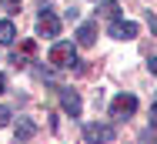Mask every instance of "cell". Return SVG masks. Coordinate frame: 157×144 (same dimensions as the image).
<instances>
[{
    "label": "cell",
    "instance_id": "obj_2",
    "mask_svg": "<svg viewBox=\"0 0 157 144\" xmlns=\"http://www.w3.org/2000/svg\"><path fill=\"white\" fill-rule=\"evenodd\" d=\"M37 34L40 37H57L60 34V17L47 7V3H40V17H37Z\"/></svg>",
    "mask_w": 157,
    "mask_h": 144
},
{
    "label": "cell",
    "instance_id": "obj_9",
    "mask_svg": "<svg viewBox=\"0 0 157 144\" xmlns=\"http://www.w3.org/2000/svg\"><path fill=\"white\" fill-rule=\"evenodd\" d=\"M17 40V27H13V20H0V44L7 47V44H13Z\"/></svg>",
    "mask_w": 157,
    "mask_h": 144
},
{
    "label": "cell",
    "instance_id": "obj_18",
    "mask_svg": "<svg viewBox=\"0 0 157 144\" xmlns=\"http://www.w3.org/2000/svg\"><path fill=\"white\" fill-rule=\"evenodd\" d=\"M94 3H97V0H94Z\"/></svg>",
    "mask_w": 157,
    "mask_h": 144
},
{
    "label": "cell",
    "instance_id": "obj_14",
    "mask_svg": "<svg viewBox=\"0 0 157 144\" xmlns=\"http://www.w3.org/2000/svg\"><path fill=\"white\" fill-rule=\"evenodd\" d=\"M151 124H154V127H157V104H154V107H151Z\"/></svg>",
    "mask_w": 157,
    "mask_h": 144
},
{
    "label": "cell",
    "instance_id": "obj_5",
    "mask_svg": "<svg viewBox=\"0 0 157 144\" xmlns=\"http://www.w3.org/2000/svg\"><path fill=\"white\" fill-rule=\"evenodd\" d=\"M137 111V97L134 94H117L110 101V117H130Z\"/></svg>",
    "mask_w": 157,
    "mask_h": 144
},
{
    "label": "cell",
    "instance_id": "obj_13",
    "mask_svg": "<svg viewBox=\"0 0 157 144\" xmlns=\"http://www.w3.org/2000/svg\"><path fill=\"white\" fill-rule=\"evenodd\" d=\"M147 67H151V74H157V57H151V60H147Z\"/></svg>",
    "mask_w": 157,
    "mask_h": 144
},
{
    "label": "cell",
    "instance_id": "obj_12",
    "mask_svg": "<svg viewBox=\"0 0 157 144\" xmlns=\"http://www.w3.org/2000/svg\"><path fill=\"white\" fill-rule=\"evenodd\" d=\"M10 124V107H0V127Z\"/></svg>",
    "mask_w": 157,
    "mask_h": 144
},
{
    "label": "cell",
    "instance_id": "obj_15",
    "mask_svg": "<svg viewBox=\"0 0 157 144\" xmlns=\"http://www.w3.org/2000/svg\"><path fill=\"white\" fill-rule=\"evenodd\" d=\"M3 90H7V77L0 74V94H3Z\"/></svg>",
    "mask_w": 157,
    "mask_h": 144
},
{
    "label": "cell",
    "instance_id": "obj_1",
    "mask_svg": "<svg viewBox=\"0 0 157 144\" xmlns=\"http://www.w3.org/2000/svg\"><path fill=\"white\" fill-rule=\"evenodd\" d=\"M47 60H50L54 70H77V47L70 40H57L50 47V57Z\"/></svg>",
    "mask_w": 157,
    "mask_h": 144
},
{
    "label": "cell",
    "instance_id": "obj_3",
    "mask_svg": "<svg viewBox=\"0 0 157 144\" xmlns=\"http://www.w3.org/2000/svg\"><path fill=\"white\" fill-rule=\"evenodd\" d=\"M137 24H134V20H121V17H114V20H110V27H107V34H110V37H114V40H134V37H137Z\"/></svg>",
    "mask_w": 157,
    "mask_h": 144
},
{
    "label": "cell",
    "instance_id": "obj_11",
    "mask_svg": "<svg viewBox=\"0 0 157 144\" xmlns=\"http://www.w3.org/2000/svg\"><path fill=\"white\" fill-rule=\"evenodd\" d=\"M97 14H104V17H110V20H114V17H117V3H104Z\"/></svg>",
    "mask_w": 157,
    "mask_h": 144
},
{
    "label": "cell",
    "instance_id": "obj_8",
    "mask_svg": "<svg viewBox=\"0 0 157 144\" xmlns=\"http://www.w3.org/2000/svg\"><path fill=\"white\" fill-rule=\"evenodd\" d=\"M13 134H17V141H27V138L37 134V124L27 121V117H20V121H17V127H13Z\"/></svg>",
    "mask_w": 157,
    "mask_h": 144
},
{
    "label": "cell",
    "instance_id": "obj_10",
    "mask_svg": "<svg viewBox=\"0 0 157 144\" xmlns=\"http://www.w3.org/2000/svg\"><path fill=\"white\" fill-rule=\"evenodd\" d=\"M30 54H33V47H30V44H27L24 50H13V54H10V64H13V67H27L24 60L30 57Z\"/></svg>",
    "mask_w": 157,
    "mask_h": 144
},
{
    "label": "cell",
    "instance_id": "obj_16",
    "mask_svg": "<svg viewBox=\"0 0 157 144\" xmlns=\"http://www.w3.org/2000/svg\"><path fill=\"white\" fill-rule=\"evenodd\" d=\"M3 3H7V7H17V3H20V0H3Z\"/></svg>",
    "mask_w": 157,
    "mask_h": 144
},
{
    "label": "cell",
    "instance_id": "obj_4",
    "mask_svg": "<svg viewBox=\"0 0 157 144\" xmlns=\"http://www.w3.org/2000/svg\"><path fill=\"white\" fill-rule=\"evenodd\" d=\"M117 138V131L110 127V124H84V141H90V144H97V141H114Z\"/></svg>",
    "mask_w": 157,
    "mask_h": 144
},
{
    "label": "cell",
    "instance_id": "obj_6",
    "mask_svg": "<svg viewBox=\"0 0 157 144\" xmlns=\"http://www.w3.org/2000/svg\"><path fill=\"white\" fill-rule=\"evenodd\" d=\"M60 107L70 117H80V97H77L74 90H60Z\"/></svg>",
    "mask_w": 157,
    "mask_h": 144
},
{
    "label": "cell",
    "instance_id": "obj_7",
    "mask_svg": "<svg viewBox=\"0 0 157 144\" xmlns=\"http://www.w3.org/2000/svg\"><path fill=\"white\" fill-rule=\"evenodd\" d=\"M94 40H97V20H87V24H80V27H77V44L90 47Z\"/></svg>",
    "mask_w": 157,
    "mask_h": 144
},
{
    "label": "cell",
    "instance_id": "obj_17",
    "mask_svg": "<svg viewBox=\"0 0 157 144\" xmlns=\"http://www.w3.org/2000/svg\"><path fill=\"white\" fill-rule=\"evenodd\" d=\"M151 27H154V30H157V20H151Z\"/></svg>",
    "mask_w": 157,
    "mask_h": 144
}]
</instances>
